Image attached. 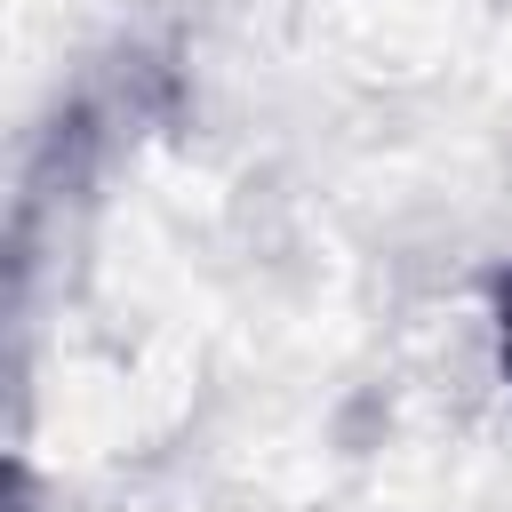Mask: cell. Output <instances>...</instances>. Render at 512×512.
<instances>
[{
  "mask_svg": "<svg viewBox=\"0 0 512 512\" xmlns=\"http://www.w3.org/2000/svg\"><path fill=\"white\" fill-rule=\"evenodd\" d=\"M496 368H504V384H512V272L496 280Z\"/></svg>",
  "mask_w": 512,
  "mask_h": 512,
  "instance_id": "obj_1",
  "label": "cell"
}]
</instances>
